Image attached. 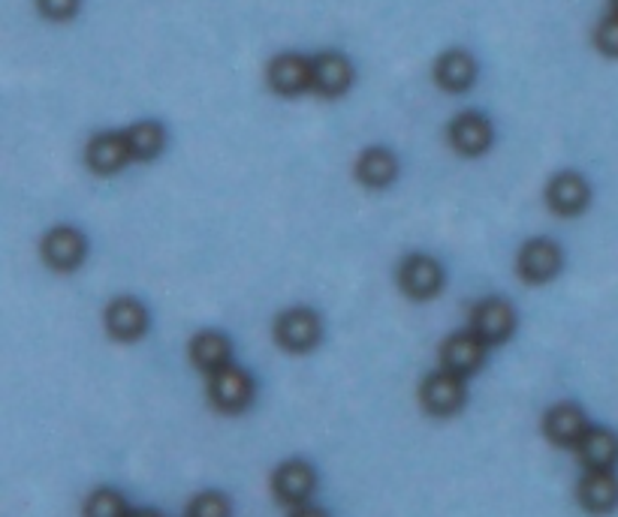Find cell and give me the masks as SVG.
I'll list each match as a JSON object with an SVG mask.
<instances>
[{
    "label": "cell",
    "instance_id": "obj_16",
    "mask_svg": "<svg viewBox=\"0 0 618 517\" xmlns=\"http://www.w3.org/2000/svg\"><path fill=\"white\" fill-rule=\"evenodd\" d=\"M311 67H314V90L321 94V97H341L344 90L354 85V67H350V61L341 55H335V52H326V55H317L311 61Z\"/></svg>",
    "mask_w": 618,
    "mask_h": 517
},
{
    "label": "cell",
    "instance_id": "obj_1",
    "mask_svg": "<svg viewBox=\"0 0 618 517\" xmlns=\"http://www.w3.org/2000/svg\"><path fill=\"white\" fill-rule=\"evenodd\" d=\"M208 397L212 404L218 406L220 413H241L248 409L253 400V380L251 373L241 371V367H224V371L212 373L208 380Z\"/></svg>",
    "mask_w": 618,
    "mask_h": 517
},
{
    "label": "cell",
    "instance_id": "obj_11",
    "mask_svg": "<svg viewBox=\"0 0 618 517\" xmlns=\"http://www.w3.org/2000/svg\"><path fill=\"white\" fill-rule=\"evenodd\" d=\"M269 85L281 97H299L302 90L314 88V67L308 57L281 55L269 67Z\"/></svg>",
    "mask_w": 618,
    "mask_h": 517
},
{
    "label": "cell",
    "instance_id": "obj_25",
    "mask_svg": "<svg viewBox=\"0 0 618 517\" xmlns=\"http://www.w3.org/2000/svg\"><path fill=\"white\" fill-rule=\"evenodd\" d=\"M597 48L609 57H618V12L612 10L597 28Z\"/></svg>",
    "mask_w": 618,
    "mask_h": 517
},
{
    "label": "cell",
    "instance_id": "obj_15",
    "mask_svg": "<svg viewBox=\"0 0 618 517\" xmlns=\"http://www.w3.org/2000/svg\"><path fill=\"white\" fill-rule=\"evenodd\" d=\"M449 142L465 157L483 154L486 147L492 145V124H489V118H483L477 112L458 114L456 121L449 124Z\"/></svg>",
    "mask_w": 618,
    "mask_h": 517
},
{
    "label": "cell",
    "instance_id": "obj_6",
    "mask_svg": "<svg viewBox=\"0 0 618 517\" xmlns=\"http://www.w3.org/2000/svg\"><path fill=\"white\" fill-rule=\"evenodd\" d=\"M516 328V310L501 298H489L480 301L470 314V331L489 346V343H501L513 334Z\"/></svg>",
    "mask_w": 618,
    "mask_h": 517
},
{
    "label": "cell",
    "instance_id": "obj_7",
    "mask_svg": "<svg viewBox=\"0 0 618 517\" xmlns=\"http://www.w3.org/2000/svg\"><path fill=\"white\" fill-rule=\"evenodd\" d=\"M546 202L555 215L562 217H576L583 215L588 202H592V187H588V180L583 175H576V172H562V175H555L550 180V187H546Z\"/></svg>",
    "mask_w": 618,
    "mask_h": 517
},
{
    "label": "cell",
    "instance_id": "obj_24",
    "mask_svg": "<svg viewBox=\"0 0 618 517\" xmlns=\"http://www.w3.org/2000/svg\"><path fill=\"white\" fill-rule=\"evenodd\" d=\"M187 517H229V499L224 494H199L187 508Z\"/></svg>",
    "mask_w": 618,
    "mask_h": 517
},
{
    "label": "cell",
    "instance_id": "obj_8",
    "mask_svg": "<svg viewBox=\"0 0 618 517\" xmlns=\"http://www.w3.org/2000/svg\"><path fill=\"white\" fill-rule=\"evenodd\" d=\"M516 265L528 283H546L562 268V248L550 238H534L522 248Z\"/></svg>",
    "mask_w": 618,
    "mask_h": 517
},
{
    "label": "cell",
    "instance_id": "obj_2",
    "mask_svg": "<svg viewBox=\"0 0 618 517\" xmlns=\"http://www.w3.org/2000/svg\"><path fill=\"white\" fill-rule=\"evenodd\" d=\"M465 380L449 371H437L425 376L423 388H420V400H423L425 413L432 416H453L465 406Z\"/></svg>",
    "mask_w": 618,
    "mask_h": 517
},
{
    "label": "cell",
    "instance_id": "obj_17",
    "mask_svg": "<svg viewBox=\"0 0 618 517\" xmlns=\"http://www.w3.org/2000/svg\"><path fill=\"white\" fill-rule=\"evenodd\" d=\"M85 157H88V166H91L97 175H112L124 166L130 157V145H127L124 133H104V135H94L91 142H88V151H85Z\"/></svg>",
    "mask_w": 618,
    "mask_h": 517
},
{
    "label": "cell",
    "instance_id": "obj_14",
    "mask_svg": "<svg viewBox=\"0 0 618 517\" xmlns=\"http://www.w3.org/2000/svg\"><path fill=\"white\" fill-rule=\"evenodd\" d=\"M543 433L555 446H579L585 433H588V418L576 404L552 406L546 418H543Z\"/></svg>",
    "mask_w": 618,
    "mask_h": 517
},
{
    "label": "cell",
    "instance_id": "obj_22",
    "mask_svg": "<svg viewBox=\"0 0 618 517\" xmlns=\"http://www.w3.org/2000/svg\"><path fill=\"white\" fill-rule=\"evenodd\" d=\"M133 160H154L166 145V130L158 121H139L124 133Z\"/></svg>",
    "mask_w": 618,
    "mask_h": 517
},
{
    "label": "cell",
    "instance_id": "obj_23",
    "mask_svg": "<svg viewBox=\"0 0 618 517\" xmlns=\"http://www.w3.org/2000/svg\"><path fill=\"white\" fill-rule=\"evenodd\" d=\"M85 517H130V512H127L124 496L106 487V491H97V494L88 496Z\"/></svg>",
    "mask_w": 618,
    "mask_h": 517
},
{
    "label": "cell",
    "instance_id": "obj_4",
    "mask_svg": "<svg viewBox=\"0 0 618 517\" xmlns=\"http://www.w3.org/2000/svg\"><path fill=\"white\" fill-rule=\"evenodd\" d=\"M314 487H317V475H314V466L305 461L281 463L272 475V491H275L278 503H284V506L302 508L314 494Z\"/></svg>",
    "mask_w": 618,
    "mask_h": 517
},
{
    "label": "cell",
    "instance_id": "obj_13",
    "mask_svg": "<svg viewBox=\"0 0 618 517\" xmlns=\"http://www.w3.org/2000/svg\"><path fill=\"white\" fill-rule=\"evenodd\" d=\"M579 506L592 515H607L618 506V475L612 470H588L579 482Z\"/></svg>",
    "mask_w": 618,
    "mask_h": 517
},
{
    "label": "cell",
    "instance_id": "obj_9",
    "mask_svg": "<svg viewBox=\"0 0 618 517\" xmlns=\"http://www.w3.org/2000/svg\"><path fill=\"white\" fill-rule=\"evenodd\" d=\"M88 253V241L82 235L79 229H69V226H57L43 238V258L55 271H73L79 268L82 258Z\"/></svg>",
    "mask_w": 618,
    "mask_h": 517
},
{
    "label": "cell",
    "instance_id": "obj_18",
    "mask_svg": "<svg viewBox=\"0 0 618 517\" xmlns=\"http://www.w3.org/2000/svg\"><path fill=\"white\" fill-rule=\"evenodd\" d=\"M576 449L585 470H612L618 463V433L607 428H588Z\"/></svg>",
    "mask_w": 618,
    "mask_h": 517
},
{
    "label": "cell",
    "instance_id": "obj_10",
    "mask_svg": "<svg viewBox=\"0 0 618 517\" xmlns=\"http://www.w3.org/2000/svg\"><path fill=\"white\" fill-rule=\"evenodd\" d=\"M483 361H486V343H483L474 331L453 334V338L441 346V364H444V371L456 373L462 380L480 371Z\"/></svg>",
    "mask_w": 618,
    "mask_h": 517
},
{
    "label": "cell",
    "instance_id": "obj_20",
    "mask_svg": "<svg viewBox=\"0 0 618 517\" xmlns=\"http://www.w3.org/2000/svg\"><path fill=\"white\" fill-rule=\"evenodd\" d=\"M191 359L199 371L206 373H218L224 367H229V359H232V346L229 340L218 331H199L191 343Z\"/></svg>",
    "mask_w": 618,
    "mask_h": 517
},
{
    "label": "cell",
    "instance_id": "obj_19",
    "mask_svg": "<svg viewBox=\"0 0 618 517\" xmlns=\"http://www.w3.org/2000/svg\"><path fill=\"white\" fill-rule=\"evenodd\" d=\"M399 175V160L392 157V151L387 147H368L366 154L356 163V178L362 180L366 187H390Z\"/></svg>",
    "mask_w": 618,
    "mask_h": 517
},
{
    "label": "cell",
    "instance_id": "obj_27",
    "mask_svg": "<svg viewBox=\"0 0 618 517\" xmlns=\"http://www.w3.org/2000/svg\"><path fill=\"white\" fill-rule=\"evenodd\" d=\"M293 517H329L323 508H311V506H302V508H296V515Z\"/></svg>",
    "mask_w": 618,
    "mask_h": 517
},
{
    "label": "cell",
    "instance_id": "obj_21",
    "mask_svg": "<svg viewBox=\"0 0 618 517\" xmlns=\"http://www.w3.org/2000/svg\"><path fill=\"white\" fill-rule=\"evenodd\" d=\"M435 79L444 90H468L477 79V61L468 52H447L437 61Z\"/></svg>",
    "mask_w": 618,
    "mask_h": 517
},
{
    "label": "cell",
    "instance_id": "obj_3",
    "mask_svg": "<svg viewBox=\"0 0 618 517\" xmlns=\"http://www.w3.org/2000/svg\"><path fill=\"white\" fill-rule=\"evenodd\" d=\"M321 331V316L308 307H293V310L278 316L275 322V340L290 352H308V349L317 346Z\"/></svg>",
    "mask_w": 618,
    "mask_h": 517
},
{
    "label": "cell",
    "instance_id": "obj_26",
    "mask_svg": "<svg viewBox=\"0 0 618 517\" xmlns=\"http://www.w3.org/2000/svg\"><path fill=\"white\" fill-rule=\"evenodd\" d=\"M43 15H52V19H67V15H76V3H40Z\"/></svg>",
    "mask_w": 618,
    "mask_h": 517
},
{
    "label": "cell",
    "instance_id": "obj_12",
    "mask_svg": "<svg viewBox=\"0 0 618 517\" xmlns=\"http://www.w3.org/2000/svg\"><path fill=\"white\" fill-rule=\"evenodd\" d=\"M149 328V314L137 298H118L106 307V331L121 343H133L145 334Z\"/></svg>",
    "mask_w": 618,
    "mask_h": 517
},
{
    "label": "cell",
    "instance_id": "obj_5",
    "mask_svg": "<svg viewBox=\"0 0 618 517\" xmlns=\"http://www.w3.org/2000/svg\"><path fill=\"white\" fill-rule=\"evenodd\" d=\"M399 283L401 289H404V295H411L416 301H425V298L441 293V286H444V268H441L432 256L413 253V256H408L401 262Z\"/></svg>",
    "mask_w": 618,
    "mask_h": 517
},
{
    "label": "cell",
    "instance_id": "obj_28",
    "mask_svg": "<svg viewBox=\"0 0 618 517\" xmlns=\"http://www.w3.org/2000/svg\"><path fill=\"white\" fill-rule=\"evenodd\" d=\"M130 517H163L161 512H151V508H139V512H130Z\"/></svg>",
    "mask_w": 618,
    "mask_h": 517
}]
</instances>
